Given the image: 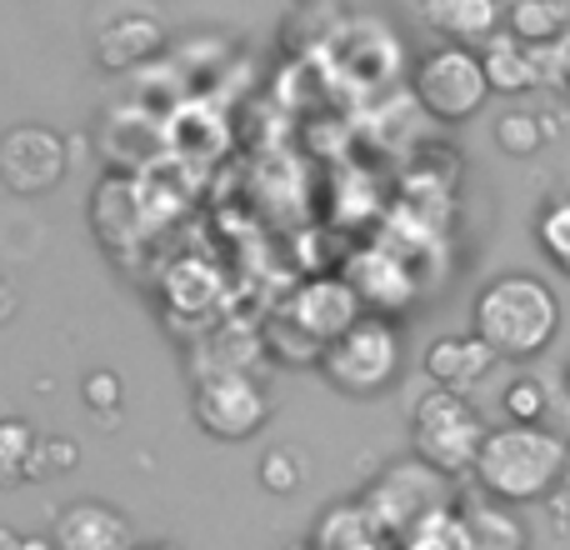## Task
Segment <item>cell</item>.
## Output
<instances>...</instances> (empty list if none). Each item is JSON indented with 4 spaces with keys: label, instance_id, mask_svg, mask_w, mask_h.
Masks as SVG:
<instances>
[{
    "label": "cell",
    "instance_id": "cell-11",
    "mask_svg": "<svg viewBox=\"0 0 570 550\" xmlns=\"http://www.w3.org/2000/svg\"><path fill=\"white\" fill-rule=\"evenodd\" d=\"M425 381L441 385V391H455V395H475L485 381H491V371L501 361H495V351L481 341V335H435L431 345H425Z\"/></svg>",
    "mask_w": 570,
    "mask_h": 550
},
{
    "label": "cell",
    "instance_id": "cell-9",
    "mask_svg": "<svg viewBox=\"0 0 570 550\" xmlns=\"http://www.w3.org/2000/svg\"><path fill=\"white\" fill-rule=\"evenodd\" d=\"M281 315L325 351L335 335H345L355 321H361L365 305H361V295L351 291V281H345V275H315V281L295 285Z\"/></svg>",
    "mask_w": 570,
    "mask_h": 550
},
{
    "label": "cell",
    "instance_id": "cell-31",
    "mask_svg": "<svg viewBox=\"0 0 570 550\" xmlns=\"http://www.w3.org/2000/svg\"><path fill=\"white\" fill-rule=\"evenodd\" d=\"M130 550H180V546H170V541H140V546H130Z\"/></svg>",
    "mask_w": 570,
    "mask_h": 550
},
{
    "label": "cell",
    "instance_id": "cell-35",
    "mask_svg": "<svg viewBox=\"0 0 570 550\" xmlns=\"http://www.w3.org/2000/svg\"><path fill=\"white\" fill-rule=\"evenodd\" d=\"M566 395H570V361H566Z\"/></svg>",
    "mask_w": 570,
    "mask_h": 550
},
{
    "label": "cell",
    "instance_id": "cell-27",
    "mask_svg": "<svg viewBox=\"0 0 570 550\" xmlns=\"http://www.w3.org/2000/svg\"><path fill=\"white\" fill-rule=\"evenodd\" d=\"M76 461H80V451L66 435H40L36 461H30V481H56V475H66Z\"/></svg>",
    "mask_w": 570,
    "mask_h": 550
},
{
    "label": "cell",
    "instance_id": "cell-8",
    "mask_svg": "<svg viewBox=\"0 0 570 550\" xmlns=\"http://www.w3.org/2000/svg\"><path fill=\"white\" fill-rule=\"evenodd\" d=\"M66 140L50 126H16L0 136V180L10 196H50L66 180Z\"/></svg>",
    "mask_w": 570,
    "mask_h": 550
},
{
    "label": "cell",
    "instance_id": "cell-19",
    "mask_svg": "<svg viewBox=\"0 0 570 550\" xmlns=\"http://www.w3.org/2000/svg\"><path fill=\"white\" fill-rule=\"evenodd\" d=\"M505 30L521 36L525 46H546V40L570 30V6L566 0H511L505 6Z\"/></svg>",
    "mask_w": 570,
    "mask_h": 550
},
{
    "label": "cell",
    "instance_id": "cell-2",
    "mask_svg": "<svg viewBox=\"0 0 570 550\" xmlns=\"http://www.w3.org/2000/svg\"><path fill=\"white\" fill-rule=\"evenodd\" d=\"M471 475L495 505H541L566 485V435L551 425L501 421L485 431Z\"/></svg>",
    "mask_w": 570,
    "mask_h": 550
},
{
    "label": "cell",
    "instance_id": "cell-6",
    "mask_svg": "<svg viewBox=\"0 0 570 550\" xmlns=\"http://www.w3.org/2000/svg\"><path fill=\"white\" fill-rule=\"evenodd\" d=\"M415 100L425 106V116L445 120V126H461V120L481 116V106L491 100L481 56L471 46L425 50L421 66H415Z\"/></svg>",
    "mask_w": 570,
    "mask_h": 550
},
{
    "label": "cell",
    "instance_id": "cell-3",
    "mask_svg": "<svg viewBox=\"0 0 570 550\" xmlns=\"http://www.w3.org/2000/svg\"><path fill=\"white\" fill-rule=\"evenodd\" d=\"M315 371L335 385V395L345 401H381L385 391H395L405 371V341L401 325L385 315H361L345 335H335L321 351Z\"/></svg>",
    "mask_w": 570,
    "mask_h": 550
},
{
    "label": "cell",
    "instance_id": "cell-28",
    "mask_svg": "<svg viewBox=\"0 0 570 550\" xmlns=\"http://www.w3.org/2000/svg\"><path fill=\"white\" fill-rule=\"evenodd\" d=\"M531 50H535V76H541V86L561 90L570 80V30L546 40V46H531Z\"/></svg>",
    "mask_w": 570,
    "mask_h": 550
},
{
    "label": "cell",
    "instance_id": "cell-18",
    "mask_svg": "<svg viewBox=\"0 0 570 550\" xmlns=\"http://www.w3.org/2000/svg\"><path fill=\"white\" fill-rule=\"evenodd\" d=\"M546 140H556V126L541 116V110L511 106L505 116H495V150H501V156L531 160V156H541Z\"/></svg>",
    "mask_w": 570,
    "mask_h": 550
},
{
    "label": "cell",
    "instance_id": "cell-24",
    "mask_svg": "<svg viewBox=\"0 0 570 550\" xmlns=\"http://www.w3.org/2000/svg\"><path fill=\"white\" fill-rule=\"evenodd\" d=\"M256 481L266 485L271 495H295V491L305 485V455H301V451H291V445H276V451L261 455Z\"/></svg>",
    "mask_w": 570,
    "mask_h": 550
},
{
    "label": "cell",
    "instance_id": "cell-17",
    "mask_svg": "<svg viewBox=\"0 0 570 550\" xmlns=\"http://www.w3.org/2000/svg\"><path fill=\"white\" fill-rule=\"evenodd\" d=\"M465 526V550H531V531L521 515H511V505H465L461 511Z\"/></svg>",
    "mask_w": 570,
    "mask_h": 550
},
{
    "label": "cell",
    "instance_id": "cell-5",
    "mask_svg": "<svg viewBox=\"0 0 570 550\" xmlns=\"http://www.w3.org/2000/svg\"><path fill=\"white\" fill-rule=\"evenodd\" d=\"M361 505L375 515V526L385 531V541L395 546L415 521H425L431 511L455 505V481L441 475L435 465H425L421 455H401V461H391L371 485H365Z\"/></svg>",
    "mask_w": 570,
    "mask_h": 550
},
{
    "label": "cell",
    "instance_id": "cell-16",
    "mask_svg": "<svg viewBox=\"0 0 570 550\" xmlns=\"http://www.w3.org/2000/svg\"><path fill=\"white\" fill-rule=\"evenodd\" d=\"M160 46H166V30H160L150 16H120L116 26L100 30L96 60L106 70H136V66H146Z\"/></svg>",
    "mask_w": 570,
    "mask_h": 550
},
{
    "label": "cell",
    "instance_id": "cell-30",
    "mask_svg": "<svg viewBox=\"0 0 570 550\" xmlns=\"http://www.w3.org/2000/svg\"><path fill=\"white\" fill-rule=\"evenodd\" d=\"M16 311H20V295H16V285H10L6 275H0V325H6Z\"/></svg>",
    "mask_w": 570,
    "mask_h": 550
},
{
    "label": "cell",
    "instance_id": "cell-26",
    "mask_svg": "<svg viewBox=\"0 0 570 550\" xmlns=\"http://www.w3.org/2000/svg\"><path fill=\"white\" fill-rule=\"evenodd\" d=\"M120 395H126V381H120L116 371H90L86 381H80V401H86V411L100 415V421H116L120 415Z\"/></svg>",
    "mask_w": 570,
    "mask_h": 550
},
{
    "label": "cell",
    "instance_id": "cell-34",
    "mask_svg": "<svg viewBox=\"0 0 570 550\" xmlns=\"http://www.w3.org/2000/svg\"><path fill=\"white\" fill-rule=\"evenodd\" d=\"M561 100H566V106H570V80H566V86H561Z\"/></svg>",
    "mask_w": 570,
    "mask_h": 550
},
{
    "label": "cell",
    "instance_id": "cell-14",
    "mask_svg": "<svg viewBox=\"0 0 570 550\" xmlns=\"http://www.w3.org/2000/svg\"><path fill=\"white\" fill-rule=\"evenodd\" d=\"M475 56H481L491 96H525V90L541 86V76H535V50L525 46L521 36H511V30L485 36L481 46H475Z\"/></svg>",
    "mask_w": 570,
    "mask_h": 550
},
{
    "label": "cell",
    "instance_id": "cell-20",
    "mask_svg": "<svg viewBox=\"0 0 570 550\" xmlns=\"http://www.w3.org/2000/svg\"><path fill=\"white\" fill-rule=\"evenodd\" d=\"M531 236H535V246H541V256L561 275H570V190H556V196L535 210Z\"/></svg>",
    "mask_w": 570,
    "mask_h": 550
},
{
    "label": "cell",
    "instance_id": "cell-36",
    "mask_svg": "<svg viewBox=\"0 0 570 550\" xmlns=\"http://www.w3.org/2000/svg\"><path fill=\"white\" fill-rule=\"evenodd\" d=\"M391 550H395V546H391Z\"/></svg>",
    "mask_w": 570,
    "mask_h": 550
},
{
    "label": "cell",
    "instance_id": "cell-22",
    "mask_svg": "<svg viewBox=\"0 0 570 550\" xmlns=\"http://www.w3.org/2000/svg\"><path fill=\"white\" fill-rule=\"evenodd\" d=\"M395 550H465L461 511H455V505H445V511H431L425 521H415L411 531L395 541Z\"/></svg>",
    "mask_w": 570,
    "mask_h": 550
},
{
    "label": "cell",
    "instance_id": "cell-12",
    "mask_svg": "<svg viewBox=\"0 0 570 550\" xmlns=\"http://www.w3.org/2000/svg\"><path fill=\"white\" fill-rule=\"evenodd\" d=\"M56 550H130V521L106 501H70L50 526Z\"/></svg>",
    "mask_w": 570,
    "mask_h": 550
},
{
    "label": "cell",
    "instance_id": "cell-7",
    "mask_svg": "<svg viewBox=\"0 0 570 550\" xmlns=\"http://www.w3.org/2000/svg\"><path fill=\"white\" fill-rule=\"evenodd\" d=\"M190 415H196V425L210 441L236 445V441H250V435L266 431L271 395L250 371H216V375H200L196 381Z\"/></svg>",
    "mask_w": 570,
    "mask_h": 550
},
{
    "label": "cell",
    "instance_id": "cell-13",
    "mask_svg": "<svg viewBox=\"0 0 570 550\" xmlns=\"http://www.w3.org/2000/svg\"><path fill=\"white\" fill-rule=\"evenodd\" d=\"M425 30L441 36V46H481L485 36L505 26V0H421Z\"/></svg>",
    "mask_w": 570,
    "mask_h": 550
},
{
    "label": "cell",
    "instance_id": "cell-1",
    "mask_svg": "<svg viewBox=\"0 0 570 550\" xmlns=\"http://www.w3.org/2000/svg\"><path fill=\"white\" fill-rule=\"evenodd\" d=\"M471 335H481L495 351V361L525 365L546 355L561 335V295L546 275L501 271L475 291L471 301Z\"/></svg>",
    "mask_w": 570,
    "mask_h": 550
},
{
    "label": "cell",
    "instance_id": "cell-29",
    "mask_svg": "<svg viewBox=\"0 0 570 550\" xmlns=\"http://www.w3.org/2000/svg\"><path fill=\"white\" fill-rule=\"evenodd\" d=\"M0 550H56L50 536H16V531H0Z\"/></svg>",
    "mask_w": 570,
    "mask_h": 550
},
{
    "label": "cell",
    "instance_id": "cell-21",
    "mask_svg": "<svg viewBox=\"0 0 570 550\" xmlns=\"http://www.w3.org/2000/svg\"><path fill=\"white\" fill-rule=\"evenodd\" d=\"M36 445H40V431L30 421H20V415H6V421H0V491L30 481Z\"/></svg>",
    "mask_w": 570,
    "mask_h": 550
},
{
    "label": "cell",
    "instance_id": "cell-10",
    "mask_svg": "<svg viewBox=\"0 0 570 550\" xmlns=\"http://www.w3.org/2000/svg\"><path fill=\"white\" fill-rule=\"evenodd\" d=\"M345 281H351V291L361 295V305H365V315H385V321H395V315L405 311V305L415 301V275L405 261H395L385 246H365V251H355L351 261H345Z\"/></svg>",
    "mask_w": 570,
    "mask_h": 550
},
{
    "label": "cell",
    "instance_id": "cell-25",
    "mask_svg": "<svg viewBox=\"0 0 570 550\" xmlns=\"http://www.w3.org/2000/svg\"><path fill=\"white\" fill-rule=\"evenodd\" d=\"M261 345H266V351L276 355V361H285V365H315V361H321V345H315L305 331H295L285 315H276V321L266 325Z\"/></svg>",
    "mask_w": 570,
    "mask_h": 550
},
{
    "label": "cell",
    "instance_id": "cell-33",
    "mask_svg": "<svg viewBox=\"0 0 570 550\" xmlns=\"http://www.w3.org/2000/svg\"><path fill=\"white\" fill-rule=\"evenodd\" d=\"M566 485H570V441H566Z\"/></svg>",
    "mask_w": 570,
    "mask_h": 550
},
{
    "label": "cell",
    "instance_id": "cell-32",
    "mask_svg": "<svg viewBox=\"0 0 570 550\" xmlns=\"http://www.w3.org/2000/svg\"><path fill=\"white\" fill-rule=\"evenodd\" d=\"M285 550H315L311 541H291V546H285Z\"/></svg>",
    "mask_w": 570,
    "mask_h": 550
},
{
    "label": "cell",
    "instance_id": "cell-15",
    "mask_svg": "<svg viewBox=\"0 0 570 550\" xmlns=\"http://www.w3.org/2000/svg\"><path fill=\"white\" fill-rule=\"evenodd\" d=\"M315 550H391L385 531L375 526V515L361 505V495L351 501H331L311 526Z\"/></svg>",
    "mask_w": 570,
    "mask_h": 550
},
{
    "label": "cell",
    "instance_id": "cell-4",
    "mask_svg": "<svg viewBox=\"0 0 570 550\" xmlns=\"http://www.w3.org/2000/svg\"><path fill=\"white\" fill-rule=\"evenodd\" d=\"M411 441L425 465H435L441 475H471L475 455H481V441H485V415L475 411L471 395H455V391H441V385H425L411 405Z\"/></svg>",
    "mask_w": 570,
    "mask_h": 550
},
{
    "label": "cell",
    "instance_id": "cell-23",
    "mask_svg": "<svg viewBox=\"0 0 570 550\" xmlns=\"http://www.w3.org/2000/svg\"><path fill=\"white\" fill-rule=\"evenodd\" d=\"M501 411L505 421H521V425H541L546 411H551V395H546V381L541 375H515L501 395Z\"/></svg>",
    "mask_w": 570,
    "mask_h": 550
}]
</instances>
